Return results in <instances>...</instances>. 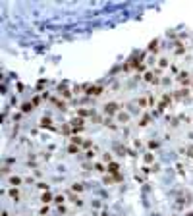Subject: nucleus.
<instances>
[{
    "instance_id": "obj_1",
    "label": "nucleus",
    "mask_w": 193,
    "mask_h": 216,
    "mask_svg": "<svg viewBox=\"0 0 193 216\" xmlns=\"http://www.w3.org/2000/svg\"><path fill=\"white\" fill-rule=\"evenodd\" d=\"M116 104H108V106H106V112H108V114H112V112H116Z\"/></svg>"
},
{
    "instance_id": "obj_2",
    "label": "nucleus",
    "mask_w": 193,
    "mask_h": 216,
    "mask_svg": "<svg viewBox=\"0 0 193 216\" xmlns=\"http://www.w3.org/2000/svg\"><path fill=\"white\" fill-rule=\"evenodd\" d=\"M108 170H110V172H116V170H118V164H110Z\"/></svg>"
}]
</instances>
